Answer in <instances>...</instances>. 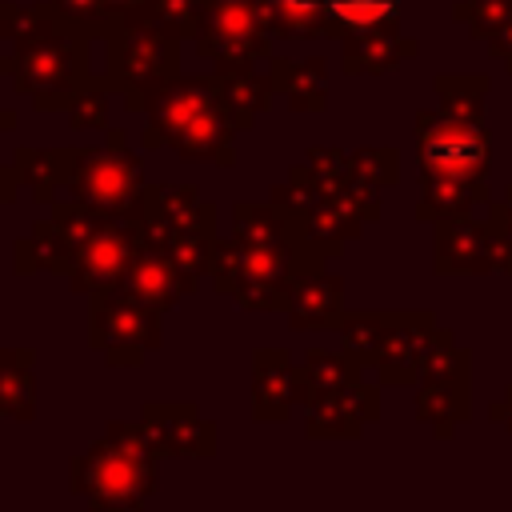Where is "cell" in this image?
Listing matches in <instances>:
<instances>
[{
  "instance_id": "21",
  "label": "cell",
  "mask_w": 512,
  "mask_h": 512,
  "mask_svg": "<svg viewBox=\"0 0 512 512\" xmlns=\"http://www.w3.org/2000/svg\"><path fill=\"white\" fill-rule=\"evenodd\" d=\"M272 84L280 96H288V108L296 112H320L328 100V72H324V60L308 56V60H272Z\"/></svg>"
},
{
  "instance_id": "23",
  "label": "cell",
  "mask_w": 512,
  "mask_h": 512,
  "mask_svg": "<svg viewBox=\"0 0 512 512\" xmlns=\"http://www.w3.org/2000/svg\"><path fill=\"white\" fill-rule=\"evenodd\" d=\"M12 164L40 204H52L64 192V148H16Z\"/></svg>"
},
{
  "instance_id": "8",
  "label": "cell",
  "mask_w": 512,
  "mask_h": 512,
  "mask_svg": "<svg viewBox=\"0 0 512 512\" xmlns=\"http://www.w3.org/2000/svg\"><path fill=\"white\" fill-rule=\"evenodd\" d=\"M268 24L260 12V0H208L204 28L196 36V52L224 68L256 64L268 56Z\"/></svg>"
},
{
  "instance_id": "31",
  "label": "cell",
  "mask_w": 512,
  "mask_h": 512,
  "mask_svg": "<svg viewBox=\"0 0 512 512\" xmlns=\"http://www.w3.org/2000/svg\"><path fill=\"white\" fill-rule=\"evenodd\" d=\"M32 248H36V264L44 272H56V276H68L72 268V244L64 240L60 224L52 216H44L36 228H32Z\"/></svg>"
},
{
  "instance_id": "14",
  "label": "cell",
  "mask_w": 512,
  "mask_h": 512,
  "mask_svg": "<svg viewBox=\"0 0 512 512\" xmlns=\"http://www.w3.org/2000/svg\"><path fill=\"white\" fill-rule=\"evenodd\" d=\"M308 412V436H360V428L368 420H376L380 404H376V384L352 380L336 392H316L304 400Z\"/></svg>"
},
{
  "instance_id": "35",
  "label": "cell",
  "mask_w": 512,
  "mask_h": 512,
  "mask_svg": "<svg viewBox=\"0 0 512 512\" xmlns=\"http://www.w3.org/2000/svg\"><path fill=\"white\" fill-rule=\"evenodd\" d=\"M20 188H24V180H20L16 164H4V168H0V208H8Z\"/></svg>"
},
{
  "instance_id": "19",
  "label": "cell",
  "mask_w": 512,
  "mask_h": 512,
  "mask_svg": "<svg viewBox=\"0 0 512 512\" xmlns=\"http://www.w3.org/2000/svg\"><path fill=\"white\" fill-rule=\"evenodd\" d=\"M232 236L244 244H288V240H304L308 232H304L300 212L272 200V204H236Z\"/></svg>"
},
{
  "instance_id": "22",
  "label": "cell",
  "mask_w": 512,
  "mask_h": 512,
  "mask_svg": "<svg viewBox=\"0 0 512 512\" xmlns=\"http://www.w3.org/2000/svg\"><path fill=\"white\" fill-rule=\"evenodd\" d=\"M272 36H336L324 0H260Z\"/></svg>"
},
{
  "instance_id": "37",
  "label": "cell",
  "mask_w": 512,
  "mask_h": 512,
  "mask_svg": "<svg viewBox=\"0 0 512 512\" xmlns=\"http://www.w3.org/2000/svg\"><path fill=\"white\" fill-rule=\"evenodd\" d=\"M492 420H496V424H504V428L512 432V392H508L500 404H492Z\"/></svg>"
},
{
  "instance_id": "39",
  "label": "cell",
  "mask_w": 512,
  "mask_h": 512,
  "mask_svg": "<svg viewBox=\"0 0 512 512\" xmlns=\"http://www.w3.org/2000/svg\"><path fill=\"white\" fill-rule=\"evenodd\" d=\"M0 68H4V64H0Z\"/></svg>"
},
{
  "instance_id": "2",
  "label": "cell",
  "mask_w": 512,
  "mask_h": 512,
  "mask_svg": "<svg viewBox=\"0 0 512 512\" xmlns=\"http://www.w3.org/2000/svg\"><path fill=\"white\" fill-rule=\"evenodd\" d=\"M72 492L100 512L144 508L156 492V452L148 448L140 424L112 420L104 436L72 460Z\"/></svg>"
},
{
  "instance_id": "25",
  "label": "cell",
  "mask_w": 512,
  "mask_h": 512,
  "mask_svg": "<svg viewBox=\"0 0 512 512\" xmlns=\"http://www.w3.org/2000/svg\"><path fill=\"white\" fill-rule=\"evenodd\" d=\"M220 84H224V96H228V104L236 108V116H240L244 124H248L256 112H268V108H272V96H276L272 72L260 76L256 64L224 68V72H220Z\"/></svg>"
},
{
  "instance_id": "12",
  "label": "cell",
  "mask_w": 512,
  "mask_h": 512,
  "mask_svg": "<svg viewBox=\"0 0 512 512\" xmlns=\"http://www.w3.org/2000/svg\"><path fill=\"white\" fill-rule=\"evenodd\" d=\"M196 284H200V272L180 268L164 248L140 244L116 288H124L128 296L144 300V304L156 308V312H168L176 300H184L188 292H196Z\"/></svg>"
},
{
  "instance_id": "3",
  "label": "cell",
  "mask_w": 512,
  "mask_h": 512,
  "mask_svg": "<svg viewBox=\"0 0 512 512\" xmlns=\"http://www.w3.org/2000/svg\"><path fill=\"white\" fill-rule=\"evenodd\" d=\"M4 72L12 76L16 92L32 96L40 112L68 108L76 88L88 80V32L64 20L48 36L12 48V56L4 60Z\"/></svg>"
},
{
  "instance_id": "32",
  "label": "cell",
  "mask_w": 512,
  "mask_h": 512,
  "mask_svg": "<svg viewBox=\"0 0 512 512\" xmlns=\"http://www.w3.org/2000/svg\"><path fill=\"white\" fill-rule=\"evenodd\" d=\"M456 20H464L472 36L492 40L496 32H504L512 24V0H464L456 8Z\"/></svg>"
},
{
  "instance_id": "33",
  "label": "cell",
  "mask_w": 512,
  "mask_h": 512,
  "mask_svg": "<svg viewBox=\"0 0 512 512\" xmlns=\"http://www.w3.org/2000/svg\"><path fill=\"white\" fill-rule=\"evenodd\" d=\"M436 92H440V108L480 116L488 80H484V76H440V80H436Z\"/></svg>"
},
{
  "instance_id": "38",
  "label": "cell",
  "mask_w": 512,
  "mask_h": 512,
  "mask_svg": "<svg viewBox=\"0 0 512 512\" xmlns=\"http://www.w3.org/2000/svg\"><path fill=\"white\" fill-rule=\"evenodd\" d=\"M16 124V112H8V108H0V132H8Z\"/></svg>"
},
{
  "instance_id": "18",
  "label": "cell",
  "mask_w": 512,
  "mask_h": 512,
  "mask_svg": "<svg viewBox=\"0 0 512 512\" xmlns=\"http://www.w3.org/2000/svg\"><path fill=\"white\" fill-rule=\"evenodd\" d=\"M488 204L484 196V180H464V176H444V172H424V184H420V204H416V216L420 220H456V216H468L472 208Z\"/></svg>"
},
{
  "instance_id": "28",
  "label": "cell",
  "mask_w": 512,
  "mask_h": 512,
  "mask_svg": "<svg viewBox=\"0 0 512 512\" xmlns=\"http://www.w3.org/2000/svg\"><path fill=\"white\" fill-rule=\"evenodd\" d=\"M60 24H64V16L52 0L48 4H0V40L12 48L48 36Z\"/></svg>"
},
{
  "instance_id": "13",
  "label": "cell",
  "mask_w": 512,
  "mask_h": 512,
  "mask_svg": "<svg viewBox=\"0 0 512 512\" xmlns=\"http://www.w3.org/2000/svg\"><path fill=\"white\" fill-rule=\"evenodd\" d=\"M432 336L436 324L428 312H388V336L376 360L380 384H416Z\"/></svg>"
},
{
  "instance_id": "10",
  "label": "cell",
  "mask_w": 512,
  "mask_h": 512,
  "mask_svg": "<svg viewBox=\"0 0 512 512\" xmlns=\"http://www.w3.org/2000/svg\"><path fill=\"white\" fill-rule=\"evenodd\" d=\"M508 268V240L504 232L488 220L456 216L436 224V272H492Z\"/></svg>"
},
{
  "instance_id": "4",
  "label": "cell",
  "mask_w": 512,
  "mask_h": 512,
  "mask_svg": "<svg viewBox=\"0 0 512 512\" xmlns=\"http://www.w3.org/2000/svg\"><path fill=\"white\" fill-rule=\"evenodd\" d=\"M64 192L112 216L144 212V172L140 156L112 128L100 148H64Z\"/></svg>"
},
{
  "instance_id": "7",
  "label": "cell",
  "mask_w": 512,
  "mask_h": 512,
  "mask_svg": "<svg viewBox=\"0 0 512 512\" xmlns=\"http://www.w3.org/2000/svg\"><path fill=\"white\" fill-rule=\"evenodd\" d=\"M416 148H420V168L424 172H444V176H464V180H484L488 172V132L484 116L436 108L416 116Z\"/></svg>"
},
{
  "instance_id": "36",
  "label": "cell",
  "mask_w": 512,
  "mask_h": 512,
  "mask_svg": "<svg viewBox=\"0 0 512 512\" xmlns=\"http://www.w3.org/2000/svg\"><path fill=\"white\" fill-rule=\"evenodd\" d=\"M492 56L512 72V24H508L504 32H496V36H492Z\"/></svg>"
},
{
  "instance_id": "15",
  "label": "cell",
  "mask_w": 512,
  "mask_h": 512,
  "mask_svg": "<svg viewBox=\"0 0 512 512\" xmlns=\"http://www.w3.org/2000/svg\"><path fill=\"white\" fill-rule=\"evenodd\" d=\"M304 400L300 364H292L280 348L252 352V416L256 420H284Z\"/></svg>"
},
{
  "instance_id": "9",
  "label": "cell",
  "mask_w": 512,
  "mask_h": 512,
  "mask_svg": "<svg viewBox=\"0 0 512 512\" xmlns=\"http://www.w3.org/2000/svg\"><path fill=\"white\" fill-rule=\"evenodd\" d=\"M140 248V220L136 216H104L80 244L68 268V284L72 292H100L120 284L124 268L132 264Z\"/></svg>"
},
{
  "instance_id": "24",
  "label": "cell",
  "mask_w": 512,
  "mask_h": 512,
  "mask_svg": "<svg viewBox=\"0 0 512 512\" xmlns=\"http://www.w3.org/2000/svg\"><path fill=\"white\" fill-rule=\"evenodd\" d=\"M204 16H208V0H144V8L128 20L152 24L156 32L184 40V36H200Z\"/></svg>"
},
{
  "instance_id": "26",
  "label": "cell",
  "mask_w": 512,
  "mask_h": 512,
  "mask_svg": "<svg viewBox=\"0 0 512 512\" xmlns=\"http://www.w3.org/2000/svg\"><path fill=\"white\" fill-rule=\"evenodd\" d=\"M388 336V312H352L340 320V352L360 368H376Z\"/></svg>"
},
{
  "instance_id": "17",
  "label": "cell",
  "mask_w": 512,
  "mask_h": 512,
  "mask_svg": "<svg viewBox=\"0 0 512 512\" xmlns=\"http://www.w3.org/2000/svg\"><path fill=\"white\" fill-rule=\"evenodd\" d=\"M420 44L400 36L392 24H380V28H364V32H348L344 40V72L348 76H360V72H388L396 68L400 60L416 56Z\"/></svg>"
},
{
  "instance_id": "20",
  "label": "cell",
  "mask_w": 512,
  "mask_h": 512,
  "mask_svg": "<svg viewBox=\"0 0 512 512\" xmlns=\"http://www.w3.org/2000/svg\"><path fill=\"white\" fill-rule=\"evenodd\" d=\"M0 416L36 420V352L32 348L0 352Z\"/></svg>"
},
{
  "instance_id": "16",
  "label": "cell",
  "mask_w": 512,
  "mask_h": 512,
  "mask_svg": "<svg viewBox=\"0 0 512 512\" xmlns=\"http://www.w3.org/2000/svg\"><path fill=\"white\" fill-rule=\"evenodd\" d=\"M284 316L292 328L312 332V328H340L344 320V284L340 276H328L324 268H308L292 280Z\"/></svg>"
},
{
  "instance_id": "29",
  "label": "cell",
  "mask_w": 512,
  "mask_h": 512,
  "mask_svg": "<svg viewBox=\"0 0 512 512\" xmlns=\"http://www.w3.org/2000/svg\"><path fill=\"white\" fill-rule=\"evenodd\" d=\"M324 4H328L332 24H336V36L392 24V16L400 8V0H324Z\"/></svg>"
},
{
  "instance_id": "30",
  "label": "cell",
  "mask_w": 512,
  "mask_h": 512,
  "mask_svg": "<svg viewBox=\"0 0 512 512\" xmlns=\"http://www.w3.org/2000/svg\"><path fill=\"white\" fill-rule=\"evenodd\" d=\"M108 80H84L68 104V124L76 132H88V128H104L108 124Z\"/></svg>"
},
{
  "instance_id": "34",
  "label": "cell",
  "mask_w": 512,
  "mask_h": 512,
  "mask_svg": "<svg viewBox=\"0 0 512 512\" xmlns=\"http://www.w3.org/2000/svg\"><path fill=\"white\" fill-rule=\"evenodd\" d=\"M348 160H352V176L360 184L376 188V192L388 188V184H396V176H400V164H396V152L392 148H360Z\"/></svg>"
},
{
  "instance_id": "1",
  "label": "cell",
  "mask_w": 512,
  "mask_h": 512,
  "mask_svg": "<svg viewBox=\"0 0 512 512\" xmlns=\"http://www.w3.org/2000/svg\"><path fill=\"white\" fill-rule=\"evenodd\" d=\"M140 112L148 116L144 144H168L180 160H208V164H236L232 140L248 124L224 96L220 72L216 76H168L140 96Z\"/></svg>"
},
{
  "instance_id": "6",
  "label": "cell",
  "mask_w": 512,
  "mask_h": 512,
  "mask_svg": "<svg viewBox=\"0 0 512 512\" xmlns=\"http://www.w3.org/2000/svg\"><path fill=\"white\" fill-rule=\"evenodd\" d=\"M160 316L156 308H148L144 300L128 296L124 288H100L92 292V324H88V340L96 352H104V360L112 368L120 364H144V352L160 348L164 332H160Z\"/></svg>"
},
{
  "instance_id": "27",
  "label": "cell",
  "mask_w": 512,
  "mask_h": 512,
  "mask_svg": "<svg viewBox=\"0 0 512 512\" xmlns=\"http://www.w3.org/2000/svg\"><path fill=\"white\" fill-rule=\"evenodd\" d=\"M364 368L356 360H348L344 352H328V348H312L300 364V388H304V400L316 396V392H336L352 380H360ZM300 400V404H304Z\"/></svg>"
},
{
  "instance_id": "5",
  "label": "cell",
  "mask_w": 512,
  "mask_h": 512,
  "mask_svg": "<svg viewBox=\"0 0 512 512\" xmlns=\"http://www.w3.org/2000/svg\"><path fill=\"white\" fill-rule=\"evenodd\" d=\"M104 36H108V72H104V80H108L112 92H124L128 108L140 112V96L152 84L180 72V40H172V36H164L152 24H140V20H124Z\"/></svg>"
},
{
  "instance_id": "11",
  "label": "cell",
  "mask_w": 512,
  "mask_h": 512,
  "mask_svg": "<svg viewBox=\"0 0 512 512\" xmlns=\"http://www.w3.org/2000/svg\"><path fill=\"white\" fill-rule=\"evenodd\" d=\"M140 432L156 460L168 456H216V424L196 412V404H144L140 408Z\"/></svg>"
}]
</instances>
